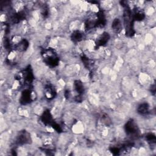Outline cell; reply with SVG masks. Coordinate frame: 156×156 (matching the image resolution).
I'll return each mask as SVG.
<instances>
[{
    "instance_id": "9c48e42d",
    "label": "cell",
    "mask_w": 156,
    "mask_h": 156,
    "mask_svg": "<svg viewBox=\"0 0 156 156\" xmlns=\"http://www.w3.org/2000/svg\"><path fill=\"white\" fill-rule=\"evenodd\" d=\"M138 113H139L141 115H146L147 114L149 111V105L147 103L143 102L141 104L137 109Z\"/></svg>"
},
{
    "instance_id": "3957f363",
    "label": "cell",
    "mask_w": 156,
    "mask_h": 156,
    "mask_svg": "<svg viewBox=\"0 0 156 156\" xmlns=\"http://www.w3.org/2000/svg\"><path fill=\"white\" fill-rule=\"evenodd\" d=\"M32 100V92L29 90H25L23 91L20 97V102L22 104H27Z\"/></svg>"
},
{
    "instance_id": "7c38bea8",
    "label": "cell",
    "mask_w": 156,
    "mask_h": 156,
    "mask_svg": "<svg viewBox=\"0 0 156 156\" xmlns=\"http://www.w3.org/2000/svg\"><path fill=\"white\" fill-rule=\"evenodd\" d=\"M132 17L133 20L140 21H142L144 18L145 15H144V13L141 10H137V11L135 10V12L132 14Z\"/></svg>"
},
{
    "instance_id": "6da1fadb",
    "label": "cell",
    "mask_w": 156,
    "mask_h": 156,
    "mask_svg": "<svg viewBox=\"0 0 156 156\" xmlns=\"http://www.w3.org/2000/svg\"><path fill=\"white\" fill-rule=\"evenodd\" d=\"M43 55L45 63L49 66L54 67L58 65L59 59L58 57L57 56L54 50L51 49L44 50L43 52Z\"/></svg>"
},
{
    "instance_id": "30bf717a",
    "label": "cell",
    "mask_w": 156,
    "mask_h": 156,
    "mask_svg": "<svg viewBox=\"0 0 156 156\" xmlns=\"http://www.w3.org/2000/svg\"><path fill=\"white\" fill-rule=\"evenodd\" d=\"M83 38V34L80 32L79 30L74 31L71 35V39L75 43L80 41L81 40H82Z\"/></svg>"
},
{
    "instance_id": "7a4b0ae2",
    "label": "cell",
    "mask_w": 156,
    "mask_h": 156,
    "mask_svg": "<svg viewBox=\"0 0 156 156\" xmlns=\"http://www.w3.org/2000/svg\"><path fill=\"white\" fill-rule=\"evenodd\" d=\"M125 130L127 134L131 137L137 136L139 133L137 125L133 119H130L126 122Z\"/></svg>"
},
{
    "instance_id": "ba28073f",
    "label": "cell",
    "mask_w": 156,
    "mask_h": 156,
    "mask_svg": "<svg viewBox=\"0 0 156 156\" xmlns=\"http://www.w3.org/2000/svg\"><path fill=\"white\" fill-rule=\"evenodd\" d=\"M112 29L114 32L118 34L121 31L122 24L119 18H115L113 20L112 24Z\"/></svg>"
},
{
    "instance_id": "52a82bcc",
    "label": "cell",
    "mask_w": 156,
    "mask_h": 156,
    "mask_svg": "<svg viewBox=\"0 0 156 156\" xmlns=\"http://www.w3.org/2000/svg\"><path fill=\"white\" fill-rule=\"evenodd\" d=\"M28 46L29 43L27 40H26V39H22L15 45V49L18 51L23 52L27 50Z\"/></svg>"
},
{
    "instance_id": "5bb4252c",
    "label": "cell",
    "mask_w": 156,
    "mask_h": 156,
    "mask_svg": "<svg viewBox=\"0 0 156 156\" xmlns=\"http://www.w3.org/2000/svg\"><path fill=\"white\" fill-rule=\"evenodd\" d=\"M146 139L150 144H155V136L152 133H148L146 136Z\"/></svg>"
},
{
    "instance_id": "5b68a950",
    "label": "cell",
    "mask_w": 156,
    "mask_h": 156,
    "mask_svg": "<svg viewBox=\"0 0 156 156\" xmlns=\"http://www.w3.org/2000/svg\"><path fill=\"white\" fill-rule=\"evenodd\" d=\"M109 39H110L109 34L106 32H103L101 34V35L98 38L96 44L97 46H103L105 44H106L107 43H108Z\"/></svg>"
},
{
    "instance_id": "8fae6325",
    "label": "cell",
    "mask_w": 156,
    "mask_h": 156,
    "mask_svg": "<svg viewBox=\"0 0 156 156\" xmlns=\"http://www.w3.org/2000/svg\"><path fill=\"white\" fill-rule=\"evenodd\" d=\"M74 88L78 93L79 96L81 95L84 92V87L82 82L80 80H76L74 82Z\"/></svg>"
},
{
    "instance_id": "277c9868",
    "label": "cell",
    "mask_w": 156,
    "mask_h": 156,
    "mask_svg": "<svg viewBox=\"0 0 156 156\" xmlns=\"http://www.w3.org/2000/svg\"><path fill=\"white\" fill-rule=\"evenodd\" d=\"M41 121L44 124L51 125V126H52L54 122L52 119V115L51 114L49 110H46L44 112V113L41 116Z\"/></svg>"
},
{
    "instance_id": "4fadbf2b",
    "label": "cell",
    "mask_w": 156,
    "mask_h": 156,
    "mask_svg": "<svg viewBox=\"0 0 156 156\" xmlns=\"http://www.w3.org/2000/svg\"><path fill=\"white\" fill-rule=\"evenodd\" d=\"M45 94H46V96L47 97V98L51 99V98H54V94H55L54 89L52 87H51L49 85H48L46 87Z\"/></svg>"
},
{
    "instance_id": "8992f818",
    "label": "cell",
    "mask_w": 156,
    "mask_h": 156,
    "mask_svg": "<svg viewBox=\"0 0 156 156\" xmlns=\"http://www.w3.org/2000/svg\"><path fill=\"white\" fill-rule=\"evenodd\" d=\"M30 141V136L26 132H22L17 137V143L19 144H24L29 143Z\"/></svg>"
}]
</instances>
